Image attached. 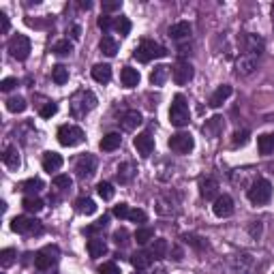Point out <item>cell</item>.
Here are the masks:
<instances>
[{
    "instance_id": "94428289",
    "label": "cell",
    "mask_w": 274,
    "mask_h": 274,
    "mask_svg": "<svg viewBox=\"0 0 274 274\" xmlns=\"http://www.w3.org/2000/svg\"><path fill=\"white\" fill-rule=\"evenodd\" d=\"M137 274H150V272H146V270H137Z\"/></svg>"
},
{
    "instance_id": "e0dca14e",
    "label": "cell",
    "mask_w": 274,
    "mask_h": 274,
    "mask_svg": "<svg viewBox=\"0 0 274 274\" xmlns=\"http://www.w3.org/2000/svg\"><path fill=\"white\" fill-rule=\"evenodd\" d=\"M231 92H234V88H231L229 84H223V86H219L217 90L212 92V97H210L208 105H210V107H214V110H217V107H221L225 101H227V99L231 97Z\"/></svg>"
},
{
    "instance_id": "836d02e7",
    "label": "cell",
    "mask_w": 274,
    "mask_h": 274,
    "mask_svg": "<svg viewBox=\"0 0 274 274\" xmlns=\"http://www.w3.org/2000/svg\"><path fill=\"white\" fill-rule=\"evenodd\" d=\"M75 210L79 214H94V212H97V204H94L90 197H79L75 201Z\"/></svg>"
},
{
    "instance_id": "4316f807",
    "label": "cell",
    "mask_w": 274,
    "mask_h": 274,
    "mask_svg": "<svg viewBox=\"0 0 274 274\" xmlns=\"http://www.w3.org/2000/svg\"><path fill=\"white\" fill-rule=\"evenodd\" d=\"M167 240L165 238H154L152 244H150V255L152 259H165V255H167Z\"/></svg>"
},
{
    "instance_id": "1f68e13d",
    "label": "cell",
    "mask_w": 274,
    "mask_h": 274,
    "mask_svg": "<svg viewBox=\"0 0 274 274\" xmlns=\"http://www.w3.org/2000/svg\"><path fill=\"white\" fill-rule=\"evenodd\" d=\"M43 188H45V184H43L41 178H30V180L22 182V186H19V191H24L26 195H37Z\"/></svg>"
},
{
    "instance_id": "7bdbcfd3",
    "label": "cell",
    "mask_w": 274,
    "mask_h": 274,
    "mask_svg": "<svg viewBox=\"0 0 274 274\" xmlns=\"http://www.w3.org/2000/svg\"><path fill=\"white\" fill-rule=\"evenodd\" d=\"M56 56H69L71 52H73V43H71L69 39H65V41H58L56 45H54V50H52Z\"/></svg>"
},
{
    "instance_id": "ac0fdd59",
    "label": "cell",
    "mask_w": 274,
    "mask_h": 274,
    "mask_svg": "<svg viewBox=\"0 0 274 274\" xmlns=\"http://www.w3.org/2000/svg\"><path fill=\"white\" fill-rule=\"evenodd\" d=\"M257 69V58L255 56H240L236 60V73L238 75H251L253 71Z\"/></svg>"
},
{
    "instance_id": "7a4b0ae2",
    "label": "cell",
    "mask_w": 274,
    "mask_h": 274,
    "mask_svg": "<svg viewBox=\"0 0 274 274\" xmlns=\"http://www.w3.org/2000/svg\"><path fill=\"white\" fill-rule=\"evenodd\" d=\"M246 197H248V201H251V204H255V206L268 204V201L272 199V184H270V180H266V178H257V180H255L251 186H248Z\"/></svg>"
},
{
    "instance_id": "d6986e66",
    "label": "cell",
    "mask_w": 274,
    "mask_h": 274,
    "mask_svg": "<svg viewBox=\"0 0 274 274\" xmlns=\"http://www.w3.org/2000/svg\"><path fill=\"white\" fill-rule=\"evenodd\" d=\"M43 172H47V174H52V172H58L62 167V163H65V159L60 157L58 152H45L43 154Z\"/></svg>"
},
{
    "instance_id": "816d5d0a",
    "label": "cell",
    "mask_w": 274,
    "mask_h": 274,
    "mask_svg": "<svg viewBox=\"0 0 274 274\" xmlns=\"http://www.w3.org/2000/svg\"><path fill=\"white\" fill-rule=\"evenodd\" d=\"M97 24H99V28H101L103 32H107V30H112V28H114V19H112L110 15H101Z\"/></svg>"
},
{
    "instance_id": "3957f363",
    "label": "cell",
    "mask_w": 274,
    "mask_h": 274,
    "mask_svg": "<svg viewBox=\"0 0 274 274\" xmlns=\"http://www.w3.org/2000/svg\"><path fill=\"white\" fill-rule=\"evenodd\" d=\"M188 120H191V112H188V103L184 99V94H176L170 107V122L178 129H182L188 124Z\"/></svg>"
},
{
    "instance_id": "681fc988",
    "label": "cell",
    "mask_w": 274,
    "mask_h": 274,
    "mask_svg": "<svg viewBox=\"0 0 274 274\" xmlns=\"http://www.w3.org/2000/svg\"><path fill=\"white\" fill-rule=\"evenodd\" d=\"M56 112H58V105L56 103H45L41 110H39V116L41 118H52V116H56Z\"/></svg>"
},
{
    "instance_id": "d4e9b609",
    "label": "cell",
    "mask_w": 274,
    "mask_h": 274,
    "mask_svg": "<svg viewBox=\"0 0 274 274\" xmlns=\"http://www.w3.org/2000/svg\"><path fill=\"white\" fill-rule=\"evenodd\" d=\"M152 255H150V251H137V253H133L131 255V264H133V268L135 270H146L150 264H152Z\"/></svg>"
},
{
    "instance_id": "ee69618b",
    "label": "cell",
    "mask_w": 274,
    "mask_h": 274,
    "mask_svg": "<svg viewBox=\"0 0 274 274\" xmlns=\"http://www.w3.org/2000/svg\"><path fill=\"white\" fill-rule=\"evenodd\" d=\"M248 137H251V133H248V131H236L234 137H231V146H234V148L246 146V144H248Z\"/></svg>"
},
{
    "instance_id": "f6af8a7d",
    "label": "cell",
    "mask_w": 274,
    "mask_h": 274,
    "mask_svg": "<svg viewBox=\"0 0 274 274\" xmlns=\"http://www.w3.org/2000/svg\"><path fill=\"white\" fill-rule=\"evenodd\" d=\"M107 223H110V217H107V214H103V217H101L97 223L84 229V234H88V236H90V234H97V231H101V229H105V227H107Z\"/></svg>"
},
{
    "instance_id": "ab89813d",
    "label": "cell",
    "mask_w": 274,
    "mask_h": 274,
    "mask_svg": "<svg viewBox=\"0 0 274 274\" xmlns=\"http://www.w3.org/2000/svg\"><path fill=\"white\" fill-rule=\"evenodd\" d=\"M97 193H99V197L103 199V201H110V199H114V184L112 182H99V186H97Z\"/></svg>"
},
{
    "instance_id": "5bb4252c",
    "label": "cell",
    "mask_w": 274,
    "mask_h": 274,
    "mask_svg": "<svg viewBox=\"0 0 274 274\" xmlns=\"http://www.w3.org/2000/svg\"><path fill=\"white\" fill-rule=\"evenodd\" d=\"M133 146H135V150H137V154L139 157H150L152 154V150H154V137L150 135V133H139L135 139H133Z\"/></svg>"
},
{
    "instance_id": "8992f818",
    "label": "cell",
    "mask_w": 274,
    "mask_h": 274,
    "mask_svg": "<svg viewBox=\"0 0 274 274\" xmlns=\"http://www.w3.org/2000/svg\"><path fill=\"white\" fill-rule=\"evenodd\" d=\"M11 229L22 236H41L43 234V223L32 219V217H15L11 221Z\"/></svg>"
},
{
    "instance_id": "484cf974",
    "label": "cell",
    "mask_w": 274,
    "mask_h": 274,
    "mask_svg": "<svg viewBox=\"0 0 274 274\" xmlns=\"http://www.w3.org/2000/svg\"><path fill=\"white\" fill-rule=\"evenodd\" d=\"M257 148L261 157H268V154L274 152V133H264L257 137Z\"/></svg>"
},
{
    "instance_id": "74e56055",
    "label": "cell",
    "mask_w": 274,
    "mask_h": 274,
    "mask_svg": "<svg viewBox=\"0 0 274 274\" xmlns=\"http://www.w3.org/2000/svg\"><path fill=\"white\" fill-rule=\"evenodd\" d=\"M150 240H154V229L152 227H139L135 231V242L137 244H148Z\"/></svg>"
},
{
    "instance_id": "60d3db41",
    "label": "cell",
    "mask_w": 274,
    "mask_h": 274,
    "mask_svg": "<svg viewBox=\"0 0 274 274\" xmlns=\"http://www.w3.org/2000/svg\"><path fill=\"white\" fill-rule=\"evenodd\" d=\"M182 240H184L186 244H191V246H195L197 251H204V248L208 246V242L204 240V238H199V236H195V234H186V236H182Z\"/></svg>"
},
{
    "instance_id": "f5cc1de1",
    "label": "cell",
    "mask_w": 274,
    "mask_h": 274,
    "mask_svg": "<svg viewBox=\"0 0 274 274\" xmlns=\"http://www.w3.org/2000/svg\"><path fill=\"white\" fill-rule=\"evenodd\" d=\"M99 274H120V270H118V266L114 261H107V264H103L99 268Z\"/></svg>"
},
{
    "instance_id": "bcb514c9",
    "label": "cell",
    "mask_w": 274,
    "mask_h": 274,
    "mask_svg": "<svg viewBox=\"0 0 274 274\" xmlns=\"http://www.w3.org/2000/svg\"><path fill=\"white\" fill-rule=\"evenodd\" d=\"M15 251H13V248H5V251L3 253H0V264H3V268H9L11 264H13V261H15Z\"/></svg>"
},
{
    "instance_id": "7c38bea8",
    "label": "cell",
    "mask_w": 274,
    "mask_h": 274,
    "mask_svg": "<svg viewBox=\"0 0 274 274\" xmlns=\"http://www.w3.org/2000/svg\"><path fill=\"white\" fill-rule=\"evenodd\" d=\"M172 75H174V81H176L178 86H184V84H188V81L193 79V75H195L193 65L186 62V60H178V62L174 65V69H172Z\"/></svg>"
},
{
    "instance_id": "ffe728a7",
    "label": "cell",
    "mask_w": 274,
    "mask_h": 274,
    "mask_svg": "<svg viewBox=\"0 0 274 274\" xmlns=\"http://www.w3.org/2000/svg\"><path fill=\"white\" fill-rule=\"evenodd\" d=\"M141 122H144V118H141V114H139L137 110H129V112H124L122 118H120V124H122L124 131H135Z\"/></svg>"
},
{
    "instance_id": "f546056e",
    "label": "cell",
    "mask_w": 274,
    "mask_h": 274,
    "mask_svg": "<svg viewBox=\"0 0 274 274\" xmlns=\"http://www.w3.org/2000/svg\"><path fill=\"white\" fill-rule=\"evenodd\" d=\"M170 69H172V67H165V65L154 67L152 73H150V84H152V86H163L165 79H167V75H170Z\"/></svg>"
},
{
    "instance_id": "7dc6e473",
    "label": "cell",
    "mask_w": 274,
    "mask_h": 274,
    "mask_svg": "<svg viewBox=\"0 0 274 274\" xmlns=\"http://www.w3.org/2000/svg\"><path fill=\"white\" fill-rule=\"evenodd\" d=\"M129 221L141 225V223H146V221H148V214H146L144 210H141V208H135V210H131V212H129Z\"/></svg>"
},
{
    "instance_id": "8fae6325",
    "label": "cell",
    "mask_w": 274,
    "mask_h": 274,
    "mask_svg": "<svg viewBox=\"0 0 274 274\" xmlns=\"http://www.w3.org/2000/svg\"><path fill=\"white\" fill-rule=\"evenodd\" d=\"M75 172H77V176L81 178V180L92 178L94 172H97V157H94V154H81V157L77 159V163H75Z\"/></svg>"
},
{
    "instance_id": "6da1fadb",
    "label": "cell",
    "mask_w": 274,
    "mask_h": 274,
    "mask_svg": "<svg viewBox=\"0 0 274 274\" xmlns=\"http://www.w3.org/2000/svg\"><path fill=\"white\" fill-rule=\"evenodd\" d=\"M94 107H97V97H94L92 90H77L71 97V114L75 118H84Z\"/></svg>"
},
{
    "instance_id": "277c9868",
    "label": "cell",
    "mask_w": 274,
    "mask_h": 274,
    "mask_svg": "<svg viewBox=\"0 0 274 274\" xmlns=\"http://www.w3.org/2000/svg\"><path fill=\"white\" fill-rule=\"evenodd\" d=\"M133 56L137 58L139 62H150V60H154V58H165V56H167V50H165L163 45L150 41V39H144L135 47Z\"/></svg>"
},
{
    "instance_id": "8d00e7d4",
    "label": "cell",
    "mask_w": 274,
    "mask_h": 274,
    "mask_svg": "<svg viewBox=\"0 0 274 274\" xmlns=\"http://www.w3.org/2000/svg\"><path fill=\"white\" fill-rule=\"evenodd\" d=\"M52 79L56 81L58 86L67 84V81H69V69H67L65 65H56V67L52 69Z\"/></svg>"
},
{
    "instance_id": "44dd1931",
    "label": "cell",
    "mask_w": 274,
    "mask_h": 274,
    "mask_svg": "<svg viewBox=\"0 0 274 274\" xmlns=\"http://www.w3.org/2000/svg\"><path fill=\"white\" fill-rule=\"evenodd\" d=\"M90 75L94 81H99V84H110L112 81V67L110 65H94Z\"/></svg>"
},
{
    "instance_id": "d6a6232c",
    "label": "cell",
    "mask_w": 274,
    "mask_h": 274,
    "mask_svg": "<svg viewBox=\"0 0 274 274\" xmlns=\"http://www.w3.org/2000/svg\"><path fill=\"white\" fill-rule=\"evenodd\" d=\"M22 206H24V210L26 212H41L43 210V201L37 197V195H26L24 197V201H22Z\"/></svg>"
},
{
    "instance_id": "91938a15",
    "label": "cell",
    "mask_w": 274,
    "mask_h": 274,
    "mask_svg": "<svg viewBox=\"0 0 274 274\" xmlns=\"http://www.w3.org/2000/svg\"><path fill=\"white\" fill-rule=\"evenodd\" d=\"M90 7H92V5H90V3H79V9H84V11H88V9H90Z\"/></svg>"
},
{
    "instance_id": "d590c367",
    "label": "cell",
    "mask_w": 274,
    "mask_h": 274,
    "mask_svg": "<svg viewBox=\"0 0 274 274\" xmlns=\"http://www.w3.org/2000/svg\"><path fill=\"white\" fill-rule=\"evenodd\" d=\"M26 107H28V103H26L24 97H9L7 99V110L13 112V114H22Z\"/></svg>"
},
{
    "instance_id": "4dcf8cb0",
    "label": "cell",
    "mask_w": 274,
    "mask_h": 274,
    "mask_svg": "<svg viewBox=\"0 0 274 274\" xmlns=\"http://www.w3.org/2000/svg\"><path fill=\"white\" fill-rule=\"evenodd\" d=\"M133 176H135V165L133 163H122L120 167H118V174H116L120 184H129L131 180H133Z\"/></svg>"
},
{
    "instance_id": "30bf717a",
    "label": "cell",
    "mask_w": 274,
    "mask_h": 274,
    "mask_svg": "<svg viewBox=\"0 0 274 274\" xmlns=\"http://www.w3.org/2000/svg\"><path fill=\"white\" fill-rule=\"evenodd\" d=\"M240 47H242L244 56H255L257 58L261 52H264L266 43H264V39H261V37H257V34L244 32L242 37H240Z\"/></svg>"
},
{
    "instance_id": "2e32d148",
    "label": "cell",
    "mask_w": 274,
    "mask_h": 274,
    "mask_svg": "<svg viewBox=\"0 0 274 274\" xmlns=\"http://www.w3.org/2000/svg\"><path fill=\"white\" fill-rule=\"evenodd\" d=\"M223 129H225V120H223V116H212L210 120L204 124V135L210 137V139H217L221 133H223Z\"/></svg>"
},
{
    "instance_id": "83f0119b",
    "label": "cell",
    "mask_w": 274,
    "mask_h": 274,
    "mask_svg": "<svg viewBox=\"0 0 274 274\" xmlns=\"http://www.w3.org/2000/svg\"><path fill=\"white\" fill-rule=\"evenodd\" d=\"M88 253L92 259H99L107 253V244L103 238H92V240H88Z\"/></svg>"
},
{
    "instance_id": "680465c9",
    "label": "cell",
    "mask_w": 274,
    "mask_h": 274,
    "mask_svg": "<svg viewBox=\"0 0 274 274\" xmlns=\"http://www.w3.org/2000/svg\"><path fill=\"white\" fill-rule=\"evenodd\" d=\"M0 22H3V34H7V32H9V28H11V24H9V17H7V13H0Z\"/></svg>"
},
{
    "instance_id": "9a60e30c",
    "label": "cell",
    "mask_w": 274,
    "mask_h": 274,
    "mask_svg": "<svg viewBox=\"0 0 274 274\" xmlns=\"http://www.w3.org/2000/svg\"><path fill=\"white\" fill-rule=\"evenodd\" d=\"M199 195L201 199H217L219 197V182L214 180V178H201L199 180Z\"/></svg>"
},
{
    "instance_id": "6f0895ef",
    "label": "cell",
    "mask_w": 274,
    "mask_h": 274,
    "mask_svg": "<svg viewBox=\"0 0 274 274\" xmlns=\"http://www.w3.org/2000/svg\"><path fill=\"white\" fill-rule=\"evenodd\" d=\"M248 234H251L253 238H259V236H261V225H259V223H253L251 227H248Z\"/></svg>"
},
{
    "instance_id": "b9f144b4",
    "label": "cell",
    "mask_w": 274,
    "mask_h": 274,
    "mask_svg": "<svg viewBox=\"0 0 274 274\" xmlns=\"http://www.w3.org/2000/svg\"><path fill=\"white\" fill-rule=\"evenodd\" d=\"M52 184H54L56 188H60V191H67V188H71L73 180H71V176H69V174H56V176H54V180H52Z\"/></svg>"
},
{
    "instance_id": "f1b7e54d",
    "label": "cell",
    "mask_w": 274,
    "mask_h": 274,
    "mask_svg": "<svg viewBox=\"0 0 274 274\" xmlns=\"http://www.w3.org/2000/svg\"><path fill=\"white\" fill-rule=\"evenodd\" d=\"M191 24L188 22H178L174 24V26L170 28V37L176 39V41H180V39H188V34H191Z\"/></svg>"
},
{
    "instance_id": "ba28073f",
    "label": "cell",
    "mask_w": 274,
    "mask_h": 274,
    "mask_svg": "<svg viewBox=\"0 0 274 274\" xmlns=\"http://www.w3.org/2000/svg\"><path fill=\"white\" fill-rule=\"evenodd\" d=\"M9 54L15 58V60H26L30 56V39L26 34H13L9 39Z\"/></svg>"
},
{
    "instance_id": "f907efd6",
    "label": "cell",
    "mask_w": 274,
    "mask_h": 274,
    "mask_svg": "<svg viewBox=\"0 0 274 274\" xmlns=\"http://www.w3.org/2000/svg\"><path fill=\"white\" fill-rule=\"evenodd\" d=\"M120 9H122L120 0H114V3H103V15L114 13V11H120Z\"/></svg>"
},
{
    "instance_id": "5b68a950",
    "label": "cell",
    "mask_w": 274,
    "mask_h": 274,
    "mask_svg": "<svg viewBox=\"0 0 274 274\" xmlns=\"http://www.w3.org/2000/svg\"><path fill=\"white\" fill-rule=\"evenodd\" d=\"M84 139H86V133L75 124H62L58 129V141L67 148H75L79 144H84Z\"/></svg>"
},
{
    "instance_id": "e575fe53",
    "label": "cell",
    "mask_w": 274,
    "mask_h": 274,
    "mask_svg": "<svg viewBox=\"0 0 274 274\" xmlns=\"http://www.w3.org/2000/svg\"><path fill=\"white\" fill-rule=\"evenodd\" d=\"M99 50L105 54V56H116L118 54V43H116V39L114 37H103L101 39V43H99Z\"/></svg>"
},
{
    "instance_id": "c3c4849f",
    "label": "cell",
    "mask_w": 274,
    "mask_h": 274,
    "mask_svg": "<svg viewBox=\"0 0 274 274\" xmlns=\"http://www.w3.org/2000/svg\"><path fill=\"white\" fill-rule=\"evenodd\" d=\"M114 244H118V246H124L127 242H129V231L124 229V227H120V229H116L114 231Z\"/></svg>"
},
{
    "instance_id": "9f6ffc18",
    "label": "cell",
    "mask_w": 274,
    "mask_h": 274,
    "mask_svg": "<svg viewBox=\"0 0 274 274\" xmlns=\"http://www.w3.org/2000/svg\"><path fill=\"white\" fill-rule=\"evenodd\" d=\"M69 32H71V39H73V41H79L81 39V26H77V24H73Z\"/></svg>"
},
{
    "instance_id": "4fadbf2b",
    "label": "cell",
    "mask_w": 274,
    "mask_h": 274,
    "mask_svg": "<svg viewBox=\"0 0 274 274\" xmlns=\"http://www.w3.org/2000/svg\"><path fill=\"white\" fill-rule=\"evenodd\" d=\"M214 214H217L219 219H227L234 214V199L229 195H219L214 199V206H212Z\"/></svg>"
},
{
    "instance_id": "db71d44e",
    "label": "cell",
    "mask_w": 274,
    "mask_h": 274,
    "mask_svg": "<svg viewBox=\"0 0 274 274\" xmlns=\"http://www.w3.org/2000/svg\"><path fill=\"white\" fill-rule=\"evenodd\" d=\"M129 206L127 204H118V206H114V217H118V219H129Z\"/></svg>"
},
{
    "instance_id": "603a6c76",
    "label": "cell",
    "mask_w": 274,
    "mask_h": 274,
    "mask_svg": "<svg viewBox=\"0 0 274 274\" xmlns=\"http://www.w3.org/2000/svg\"><path fill=\"white\" fill-rule=\"evenodd\" d=\"M120 79H122V86H124V88H135V86L139 84L141 75H139V71H137V69H133V67H124V69H122V73H120Z\"/></svg>"
},
{
    "instance_id": "9c48e42d",
    "label": "cell",
    "mask_w": 274,
    "mask_h": 274,
    "mask_svg": "<svg viewBox=\"0 0 274 274\" xmlns=\"http://www.w3.org/2000/svg\"><path fill=\"white\" fill-rule=\"evenodd\" d=\"M170 148L176 154H188L191 150L195 148V139H193V135H191V133L180 131V133H176V135L170 137Z\"/></svg>"
},
{
    "instance_id": "7402d4cb",
    "label": "cell",
    "mask_w": 274,
    "mask_h": 274,
    "mask_svg": "<svg viewBox=\"0 0 274 274\" xmlns=\"http://www.w3.org/2000/svg\"><path fill=\"white\" fill-rule=\"evenodd\" d=\"M120 144H122L120 133H107V135H103V139L99 141V148H101L103 152H114L116 148H120Z\"/></svg>"
},
{
    "instance_id": "f35d334b",
    "label": "cell",
    "mask_w": 274,
    "mask_h": 274,
    "mask_svg": "<svg viewBox=\"0 0 274 274\" xmlns=\"http://www.w3.org/2000/svg\"><path fill=\"white\" fill-rule=\"evenodd\" d=\"M114 30L120 34V37H127L131 32V19L129 17H116L114 19Z\"/></svg>"
},
{
    "instance_id": "11a10c76",
    "label": "cell",
    "mask_w": 274,
    "mask_h": 274,
    "mask_svg": "<svg viewBox=\"0 0 274 274\" xmlns=\"http://www.w3.org/2000/svg\"><path fill=\"white\" fill-rule=\"evenodd\" d=\"M15 86H17V79H15V77H7V79H3V81H0V90H3V92L13 90Z\"/></svg>"
},
{
    "instance_id": "cb8c5ba5",
    "label": "cell",
    "mask_w": 274,
    "mask_h": 274,
    "mask_svg": "<svg viewBox=\"0 0 274 274\" xmlns=\"http://www.w3.org/2000/svg\"><path fill=\"white\" fill-rule=\"evenodd\" d=\"M3 163L7 165L9 170H17V167H19L22 159H19V150H17V146H7V148H5Z\"/></svg>"
},
{
    "instance_id": "52a82bcc",
    "label": "cell",
    "mask_w": 274,
    "mask_h": 274,
    "mask_svg": "<svg viewBox=\"0 0 274 274\" xmlns=\"http://www.w3.org/2000/svg\"><path fill=\"white\" fill-rule=\"evenodd\" d=\"M58 257H60V248H58L56 244H47L34 255V268L37 270H50L52 266H56Z\"/></svg>"
}]
</instances>
